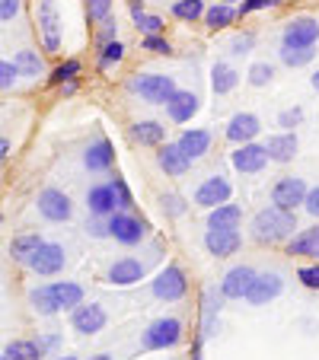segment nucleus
I'll list each match as a JSON object with an SVG mask.
<instances>
[{"label":"nucleus","instance_id":"b1692460","mask_svg":"<svg viewBox=\"0 0 319 360\" xmlns=\"http://www.w3.org/2000/svg\"><path fill=\"white\" fill-rule=\"evenodd\" d=\"M83 166L89 172H109L115 166V147H112L109 137H99L96 143H89L87 153H83Z\"/></svg>","mask_w":319,"mask_h":360},{"label":"nucleus","instance_id":"0eeeda50","mask_svg":"<svg viewBox=\"0 0 319 360\" xmlns=\"http://www.w3.org/2000/svg\"><path fill=\"white\" fill-rule=\"evenodd\" d=\"M306 191H310V185H306L300 176H281L278 182L272 185V204L281 207V211L297 214V207H304Z\"/></svg>","mask_w":319,"mask_h":360},{"label":"nucleus","instance_id":"7c9ffc66","mask_svg":"<svg viewBox=\"0 0 319 360\" xmlns=\"http://www.w3.org/2000/svg\"><path fill=\"white\" fill-rule=\"evenodd\" d=\"M237 7H233V4H214V7H208L204 10V26L211 29V32H220V29H227V26H233V22H237Z\"/></svg>","mask_w":319,"mask_h":360},{"label":"nucleus","instance_id":"c85d7f7f","mask_svg":"<svg viewBox=\"0 0 319 360\" xmlns=\"http://www.w3.org/2000/svg\"><path fill=\"white\" fill-rule=\"evenodd\" d=\"M239 224H243V207L233 201H224L208 211V226L214 230H239Z\"/></svg>","mask_w":319,"mask_h":360},{"label":"nucleus","instance_id":"09e8293b","mask_svg":"<svg viewBox=\"0 0 319 360\" xmlns=\"http://www.w3.org/2000/svg\"><path fill=\"white\" fill-rule=\"evenodd\" d=\"M281 0H239V7H237V13L239 16H249V13H258V10H272V7H278Z\"/></svg>","mask_w":319,"mask_h":360},{"label":"nucleus","instance_id":"58836bf2","mask_svg":"<svg viewBox=\"0 0 319 360\" xmlns=\"http://www.w3.org/2000/svg\"><path fill=\"white\" fill-rule=\"evenodd\" d=\"M109 185H112V191H115V207L118 211H135V195H131L128 182H125L122 176H112Z\"/></svg>","mask_w":319,"mask_h":360},{"label":"nucleus","instance_id":"4be33fe9","mask_svg":"<svg viewBox=\"0 0 319 360\" xmlns=\"http://www.w3.org/2000/svg\"><path fill=\"white\" fill-rule=\"evenodd\" d=\"M156 166L166 172V176H173V179H179V176H185V172L192 169V160L185 157L182 150H179V143H160L156 147Z\"/></svg>","mask_w":319,"mask_h":360},{"label":"nucleus","instance_id":"c03bdc74","mask_svg":"<svg viewBox=\"0 0 319 360\" xmlns=\"http://www.w3.org/2000/svg\"><path fill=\"white\" fill-rule=\"evenodd\" d=\"M300 124H304V109H300V105H291V109L278 112V128L281 131H294V128H300Z\"/></svg>","mask_w":319,"mask_h":360},{"label":"nucleus","instance_id":"a878e982","mask_svg":"<svg viewBox=\"0 0 319 360\" xmlns=\"http://www.w3.org/2000/svg\"><path fill=\"white\" fill-rule=\"evenodd\" d=\"M211 141H214V137H211V131H204V128H185L182 134H179L176 143H179V150H182L185 157L195 163V160H201L204 153L211 150Z\"/></svg>","mask_w":319,"mask_h":360},{"label":"nucleus","instance_id":"603ef678","mask_svg":"<svg viewBox=\"0 0 319 360\" xmlns=\"http://www.w3.org/2000/svg\"><path fill=\"white\" fill-rule=\"evenodd\" d=\"M304 211L310 214L313 220H319V185H313V188L306 191V198H304Z\"/></svg>","mask_w":319,"mask_h":360},{"label":"nucleus","instance_id":"7ed1b4c3","mask_svg":"<svg viewBox=\"0 0 319 360\" xmlns=\"http://www.w3.org/2000/svg\"><path fill=\"white\" fill-rule=\"evenodd\" d=\"M176 89V77L170 74H135L128 80V93L147 102V105H166Z\"/></svg>","mask_w":319,"mask_h":360},{"label":"nucleus","instance_id":"052dcab7","mask_svg":"<svg viewBox=\"0 0 319 360\" xmlns=\"http://www.w3.org/2000/svg\"><path fill=\"white\" fill-rule=\"evenodd\" d=\"M89 360H112V357H109V354H93Z\"/></svg>","mask_w":319,"mask_h":360},{"label":"nucleus","instance_id":"393cba45","mask_svg":"<svg viewBox=\"0 0 319 360\" xmlns=\"http://www.w3.org/2000/svg\"><path fill=\"white\" fill-rule=\"evenodd\" d=\"M297 134L294 131H278V134H272L268 141H265V150H268V160L272 163H291L294 157H297Z\"/></svg>","mask_w":319,"mask_h":360},{"label":"nucleus","instance_id":"0e129e2a","mask_svg":"<svg viewBox=\"0 0 319 360\" xmlns=\"http://www.w3.org/2000/svg\"><path fill=\"white\" fill-rule=\"evenodd\" d=\"M0 360H7V357H4V354H0Z\"/></svg>","mask_w":319,"mask_h":360},{"label":"nucleus","instance_id":"6e6d98bb","mask_svg":"<svg viewBox=\"0 0 319 360\" xmlns=\"http://www.w3.org/2000/svg\"><path fill=\"white\" fill-rule=\"evenodd\" d=\"M128 7H131V16L147 13V10H144V0H128Z\"/></svg>","mask_w":319,"mask_h":360},{"label":"nucleus","instance_id":"5fc2aeb1","mask_svg":"<svg viewBox=\"0 0 319 360\" xmlns=\"http://www.w3.org/2000/svg\"><path fill=\"white\" fill-rule=\"evenodd\" d=\"M20 13V0H0V20H13Z\"/></svg>","mask_w":319,"mask_h":360},{"label":"nucleus","instance_id":"680f3d73","mask_svg":"<svg viewBox=\"0 0 319 360\" xmlns=\"http://www.w3.org/2000/svg\"><path fill=\"white\" fill-rule=\"evenodd\" d=\"M55 360H77V357H70V354H64V357H55Z\"/></svg>","mask_w":319,"mask_h":360},{"label":"nucleus","instance_id":"13d9d810","mask_svg":"<svg viewBox=\"0 0 319 360\" xmlns=\"http://www.w3.org/2000/svg\"><path fill=\"white\" fill-rule=\"evenodd\" d=\"M61 89H64V96H74V93H77V80H68V83H61Z\"/></svg>","mask_w":319,"mask_h":360},{"label":"nucleus","instance_id":"2eb2a0df","mask_svg":"<svg viewBox=\"0 0 319 360\" xmlns=\"http://www.w3.org/2000/svg\"><path fill=\"white\" fill-rule=\"evenodd\" d=\"M144 274H147V265H144L141 259H135V255H122V259H115L109 265L106 281H109L112 287H135V284L144 281Z\"/></svg>","mask_w":319,"mask_h":360},{"label":"nucleus","instance_id":"39448f33","mask_svg":"<svg viewBox=\"0 0 319 360\" xmlns=\"http://www.w3.org/2000/svg\"><path fill=\"white\" fill-rule=\"evenodd\" d=\"M106 220H109V236L115 239V243H122V245H141L144 239H147V233H150L147 220L137 217L135 211H115V214H109Z\"/></svg>","mask_w":319,"mask_h":360},{"label":"nucleus","instance_id":"72a5a7b5","mask_svg":"<svg viewBox=\"0 0 319 360\" xmlns=\"http://www.w3.org/2000/svg\"><path fill=\"white\" fill-rule=\"evenodd\" d=\"M278 58H281L284 68H306V64L316 58V48H284L281 45Z\"/></svg>","mask_w":319,"mask_h":360},{"label":"nucleus","instance_id":"aec40b11","mask_svg":"<svg viewBox=\"0 0 319 360\" xmlns=\"http://www.w3.org/2000/svg\"><path fill=\"white\" fill-rule=\"evenodd\" d=\"M262 134V118L256 112H237V115L227 122V141L230 143H249Z\"/></svg>","mask_w":319,"mask_h":360},{"label":"nucleus","instance_id":"bb28decb","mask_svg":"<svg viewBox=\"0 0 319 360\" xmlns=\"http://www.w3.org/2000/svg\"><path fill=\"white\" fill-rule=\"evenodd\" d=\"M87 207L93 217H109V214H115V191H112L109 182H99L93 185V188L87 191Z\"/></svg>","mask_w":319,"mask_h":360},{"label":"nucleus","instance_id":"f3484780","mask_svg":"<svg viewBox=\"0 0 319 360\" xmlns=\"http://www.w3.org/2000/svg\"><path fill=\"white\" fill-rule=\"evenodd\" d=\"M256 268L252 265H233L230 271L220 278L218 290L224 293V300H246V293H249L252 281H256Z\"/></svg>","mask_w":319,"mask_h":360},{"label":"nucleus","instance_id":"bf43d9fd","mask_svg":"<svg viewBox=\"0 0 319 360\" xmlns=\"http://www.w3.org/2000/svg\"><path fill=\"white\" fill-rule=\"evenodd\" d=\"M310 86H313V89H316V93H319V70H316V74H313V77H310Z\"/></svg>","mask_w":319,"mask_h":360},{"label":"nucleus","instance_id":"e433bc0d","mask_svg":"<svg viewBox=\"0 0 319 360\" xmlns=\"http://www.w3.org/2000/svg\"><path fill=\"white\" fill-rule=\"evenodd\" d=\"M13 64L20 70V77H39L42 74V58L39 51H16L13 55Z\"/></svg>","mask_w":319,"mask_h":360},{"label":"nucleus","instance_id":"e2e57ef3","mask_svg":"<svg viewBox=\"0 0 319 360\" xmlns=\"http://www.w3.org/2000/svg\"><path fill=\"white\" fill-rule=\"evenodd\" d=\"M220 4H237V0H220Z\"/></svg>","mask_w":319,"mask_h":360},{"label":"nucleus","instance_id":"8fccbe9b","mask_svg":"<svg viewBox=\"0 0 319 360\" xmlns=\"http://www.w3.org/2000/svg\"><path fill=\"white\" fill-rule=\"evenodd\" d=\"M16 77H20V70H16L13 61H0V93H4V89H13Z\"/></svg>","mask_w":319,"mask_h":360},{"label":"nucleus","instance_id":"49530a36","mask_svg":"<svg viewBox=\"0 0 319 360\" xmlns=\"http://www.w3.org/2000/svg\"><path fill=\"white\" fill-rule=\"evenodd\" d=\"M297 281L306 287V290H319V262L297 268Z\"/></svg>","mask_w":319,"mask_h":360},{"label":"nucleus","instance_id":"4c0bfd02","mask_svg":"<svg viewBox=\"0 0 319 360\" xmlns=\"http://www.w3.org/2000/svg\"><path fill=\"white\" fill-rule=\"evenodd\" d=\"M246 80H249V86L262 89L275 80V68L268 61H256V64H249V70H246Z\"/></svg>","mask_w":319,"mask_h":360},{"label":"nucleus","instance_id":"412c9836","mask_svg":"<svg viewBox=\"0 0 319 360\" xmlns=\"http://www.w3.org/2000/svg\"><path fill=\"white\" fill-rule=\"evenodd\" d=\"M198 109H201V99H198L192 89H176V93L170 96V102H166V115L176 124H189L192 118L198 115Z\"/></svg>","mask_w":319,"mask_h":360},{"label":"nucleus","instance_id":"2f4dec72","mask_svg":"<svg viewBox=\"0 0 319 360\" xmlns=\"http://www.w3.org/2000/svg\"><path fill=\"white\" fill-rule=\"evenodd\" d=\"M42 243H45V239H42L39 233H26V236H16L13 243H10V255H13V262L26 265V262L32 259V252L39 249Z\"/></svg>","mask_w":319,"mask_h":360},{"label":"nucleus","instance_id":"f8f14e48","mask_svg":"<svg viewBox=\"0 0 319 360\" xmlns=\"http://www.w3.org/2000/svg\"><path fill=\"white\" fill-rule=\"evenodd\" d=\"M281 290H284V274L281 271H258L256 281H252L249 293H246V303L252 306H268L272 300L281 297Z\"/></svg>","mask_w":319,"mask_h":360},{"label":"nucleus","instance_id":"864d4df0","mask_svg":"<svg viewBox=\"0 0 319 360\" xmlns=\"http://www.w3.org/2000/svg\"><path fill=\"white\" fill-rule=\"evenodd\" d=\"M115 35H118V22L112 20H102V32H99V45H106V41H115Z\"/></svg>","mask_w":319,"mask_h":360},{"label":"nucleus","instance_id":"f704fd0d","mask_svg":"<svg viewBox=\"0 0 319 360\" xmlns=\"http://www.w3.org/2000/svg\"><path fill=\"white\" fill-rule=\"evenodd\" d=\"M204 0H176L173 4V16L176 20H182V22H195V20H201L204 16Z\"/></svg>","mask_w":319,"mask_h":360},{"label":"nucleus","instance_id":"dca6fc26","mask_svg":"<svg viewBox=\"0 0 319 360\" xmlns=\"http://www.w3.org/2000/svg\"><path fill=\"white\" fill-rule=\"evenodd\" d=\"M220 309H224V293H220L218 287H204V293H201V335H198L201 341L218 335Z\"/></svg>","mask_w":319,"mask_h":360},{"label":"nucleus","instance_id":"f257e3e1","mask_svg":"<svg viewBox=\"0 0 319 360\" xmlns=\"http://www.w3.org/2000/svg\"><path fill=\"white\" fill-rule=\"evenodd\" d=\"M83 287L74 284V281H55V284H42L29 290V303L39 316H55L64 313V309H74V306L83 303Z\"/></svg>","mask_w":319,"mask_h":360},{"label":"nucleus","instance_id":"ddd939ff","mask_svg":"<svg viewBox=\"0 0 319 360\" xmlns=\"http://www.w3.org/2000/svg\"><path fill=\"white\" fill-rule=\"evenodd\" d=\"M39 32L45 51H58L61 48V13H58L55 0H39Z\"/></svg>","mask_w":319,"mask_h":360},{"label":"nucleus","instance_id":"de8ad7c7","mask_svg":"<svg viewBox=\"0 0 319 360\" xmlns=\"http://www.w3.org/2000/svg\"><path fill=\"white\" fill-rule=\"evenodd\" d=\"M144 51H150V55H173V45L163 39V35H144Z\"/></svg>","mask_w":319,"mask_h":360},{"label":"nucleus","instance_id":"6e6552de","mask_svg":"<svg viewBox=\"0 0 319 360\" xmlns=\"http://www.w3.org/2000/svg\"><path fill=\"white\" fill-rule=\"evenodd\" d=\"M64 265H68V255H64V249L58 243H42L32 252V259L26 262V268L35 271L39 278H55V274L64 271Z\"/></svg>","mask_w":319,"mask_h":360},{"label":"nucleus","instance_id":"a18cd8bd","mask_svg":"<svg viewBox=\"0 0 319 360\" xmlns=\"http://www.w3.org/2000/svg\"><path fill=\"white\" fill-rule=\"evenodd\" d=\"M112 4H115V0H87L89 20H93V22L109 20V16H112Z\"/></svg>","mask_w":319,"mask_h":360},{"label":"nucleus","instance_id":"20e7f679","mask_svg":"<svg viewBox=\"0 0 319 360\" xmlns=\"http://www.w3.org/2000/svg\"><path fill=\"white\" fill-rule=\"evenodd\" d=\"M185 335V326L179 316H160L141 332V351H166L176 347Z\"/></svg>","mask_w":319,"mask_h":360},{"label":"nucleus","instance_id":"37998d69","mask_svg":"<svg viewBox=\"0 0 319 360\" xmlns=\"http://www.w3.org/2000/svg\"><path fill=\"white\" fill-rule=\"evenodd\" d=\"M77 77H80V61H64L51 70V83H55V86H61V83H68V80H77Z\"/></svg>","mask_w":319,"mask_h":360},{"label":"nucleus","instance_id":"3c124183","mask_svg":"<svg viewBox=\"0 0 319 360\" xmlns=\"http://www.w3.org/2000/svg\"><path fill=\"white\" fill-rule=\"evenodd\" d=\"M87 233H89L93 239H106V236H109V220H106V217L87 220Z\"/></svg>","mask_w":319,"mask_h":360},{"label":"nucleus","instance_id":"c756f323","mask_svg":"<svg viewBox=\"0 0 319 360\" xmlns=\"http://www.w3.org/2000/svg\"><path fill=\"white\" fill-rule=\"evenodd\" d=\"M237 83H239V74L230 61H214V68H211V89H214V96L233 93Z\"/></svg>","mask_w":319,"mask_h":360},{"label":"nucleus","instance_id":"5701e85b","mask_svg":"<svg viewBox=\"0 0 319 360\" xmlns=\"http://www.w3.org/2000/svg\"><path fill=\"white\" fill-rule=\"evenodd\" d=\"M287 255H294V259L319 262V224L310 226V230L294 233V236L287 239Z\"/></svg>","mask_w":319,"mask_h":360},{"label":"nucleus","instance_id":"79ce46f5","mask_svg":"<svg viewBox=\"0 0 319 360\" xmlns=\"http://www.w3.org/2000/svg\"><path fill=\"white\" fill-rule=\"evenodd\" d=\"M135 20V26L141 29L144 35H163V20L160 16H154V13H137V16H131Z\"/></svg>","mask_w":319,"mask_h":360},{"label":"nucleus","instance_id":"f03ea898","mask_svg":"<svg viewBox=\"0 0 319 360\" xmlns=\"http://www.w3.org/2000/svg\"><path fill=\"white\" fill-rule=\"evenodd\" d=\"M294 230H297V214L281 211L275 204L262 207L249 224V236L256 239L258 245H278V243H284V239H291Z\"/></svg>","mask_w":319,"mask_h":360},{"label":"nucleus","instance_id":"9b49d317","mask_svg":"<svg viewBox=\"0 0 319 360\" xmlns=\"http://www.w3.org/2000/svg\"><path fill=\"white\" fill-rule=\"evenodd\" d=\"M230 163H233V169L243 172V176H258V172L272 163V160H268V150H265V143L249 141V143H239V147L233 150V153H230Z\"/></svg>","mask_w":319,"mask_h":360},{"label":"nucleus","instance_id":"a211bd4d","mask_svg":"<svg viewBox=\"0 0 319 360\" xmlns=\"http://www.w3.org/2000/svg\"><path fill=\"white\" fill-rule=\"evenodd\" d=\"M230 195H233V185L227 182L224 176H208L195 188V204H198V207H204V211H211V207H218V204L230 201Z\"/></svg>","mask_w":319,"mask_h":360},{"label":"nucleus","instance_id":"423d86ee","mask_svg":"<svg viewBox=\"0 0 319 360\" xmlns=\"http://www.w3.org/2000/svg\"><path fill=\"white\" fill-rule=\"evenodd\" d=\"M150 293L160 303H179L189 293V278L179 265H166L163 271H156V278L150 281Z\"/></svg>","mask_w":319,"mask_h":360},{"label":"nucleus","instance_id":"4468645a","mask_svg":"<svg viewBox=\"0 0 319 360\" xmlns=\"http://www.w3.org/2000/svg\"><path fill=\"white\" fill-rule=\"evenodd\" d=\"M109 322V313L99 303H80L70 309V326L77 335H99Z\"/></svg>","mask_w":319,"mask_h":360},{"label":"nucleus","instance_id":"cd10ccee","mask_svg":"<svg viewBox=\"0 0 319 360\" xmlns=\"http://www.w3.org/2000/svg\"><path fill=\"white\" fill-rule=\"evenodd\" d=\"M131 141L141 143V147H160V143H166V124L154 122V118L135 122L131 124Z\"/></svg>","mask_w":319,"mask_h":360},{"label":"nucleus","instance_id":"473e14b6","mask_svg":"<svg viewBox=\"0 0 319 360\" xmlns=\"http://www.w3.org/2000/svg\"><path fill=\"white\" fill-rule=\"evenodd\" d=\"M4 357L7 360H42V347H39V341H10Z\"/></svg>","mask_w":319,"mask_h":360},{"label":"nucleus","instance_id":"c9c22d12","mask_svg":"<svg viewBox=\"0 0 319 360\" xmlns=\"http://www.w3.org/2000/svg\"><path fill=\"white\" fill-rule=\"evenodd\" d=\"M125 61V45L122 41H106V45H99V70H109L115 68V64Z\"/></svg>","mask_w":319,"mask_h":360},{"label":"nucleus","instance_id":"a19ab883","mask_svg":"<svg viewBox=\"0 0 319 360\" xmlns=\"http://www.w3.org/2000/svg\"><path fill=\"white\" fill-rule=\"evenodd\" d=\"M160 207H163L166 217H182V214L189 211L185 198H182V195H176V191H166V195H160Z\"/></svg>","mask_w":319,"mask_h":360},{"label":"nucleus","instance_id":"1a4fd4ad","mask_svg":"<svg viewBox=\"0 0 319 360\" xmlns=\"http://www.w3.org/2000/svg\"><path fill=\"white\" fill-rule=\"evenodd\" d=\"M319 41V20L313 16H294L281 32V45L284 48H316Z\"/></svg>","mask_w":319,"mask_h":360},{"label":"nucleus","instance_id":"ea45409f","mask_svg":"<svg viewBox=\"0 0 319 360\" xmlns=\"http://www.w3.org/2000/svg\"><path fill=\"white\" fill-rule=\"evenodd\" d=\"M252 48H256V32H237L227 45V51H230V58H246L252 55Z\"/></svg>","mask_w":319,"mask_h":360},{"label":"nucleus","instance_id":"4d7b16f0","mask_svg":"<svg viewBox=\"0 0 319 360\" xmlns=\"http://www.w3.org/2000/svg\"><path fill=\"white\" fill-rule=\"evenodd\" d=\"M7 153H10V141H7V137H0V163L7 160Z\"/></svg>","mask_w":319,"mask_h":360},{"label":"nucleus","instance_id":"6ab92c4d","mask_svg":"<svg viewBox=\"0 0 319 360\" xmlns=\"http://www.w3.org/2000/svg\"><path fill=\"white\" fill-rule=\"evenodd\" d=\"M239 245H243L239 230H214V226H208V233H204V249L214 259H230V255L239 252Z\"/></svg>","mask_w":319,"mask_h":360},{"label":"nucleus","instance_id":"69168bd1","mask_svg":"<svg viewBox=\"0 0 319 360\" xmlns=\"http://www.w3.org/2000/svg\"><path fill=\"white\" fill-rule=\"evenodd\" d=\"M173 360H176V357H173Z\"/></svg>","mask_w":319,"mask_h":360},{"label":"nucleus","instance_id":"9d476101","mask_svg":"<svg viewBox=\"0 0 319 360\" xmlns=\"http://www.w3.org/2000/svg\"><path fill=\"white\" fill-rule=\"evenodd\" d=\"M35 204H39L42 217L51 220V224H68V220L74 217V201H70L61 188H42Z\"/></svg>","mask_w":319,"mask_h":360}]
</instances>
